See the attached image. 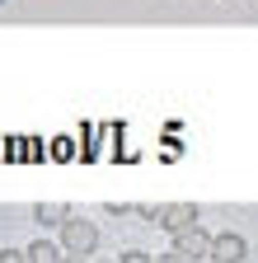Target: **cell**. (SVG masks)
Listing matches in <instances>:
<instances>
[{"label":"cell","instance_id":"cell-1","mask_svg":"<svg viewBox=\"0 0 258 263\" xmlns=\"http://www.w3.org/2000/svg\"><path fill=\"white\" fill-rule=\"evenodd\" d=\"M94 245H99V230H94L89 221H80V216L61 221V254L85 258V254H94Z\"/></svg>","mask_w":258,"mask_h":263},{"label":"cell","instance_id":"cell-2","mask_svg":"<svg viewBox=\"0 0 258 263\" xmlns=\"http://www.w3.org/2000/svg\"><path fill=\"white\" fill-rule=\"evenodd\" d=\"M244 254H249V245H244V235H235V230L216 235V240H211V249H207V258H211V263H244Z\"/></svg>","mask_w":258,"mask_h":263},{"label":"cell","instance_id":"cell-3","mask_svg":"<svg viewBox=\"0 0 258 263\" xmlns=\"http://www.w3.org/2000/svg\"><path fill=\"white\" fill-rule=\"evenodd\" d=\"M207 249H211V235L207 230H197V226H188V230H178L174 235V254H183V258H207Z\"/></svg>","mask_w":258,"mask_h":263},{"label":"cell","instance_id":"cell-4","mask_svg":"<svg viewBox=\"0 0 258 263\" xmlns=\"http://www.w3.org/2000/svg\"><path fill=\"white\" fill-rule=\"evenodd\" d=\"M160 226H165L169 235H178V230L197 226V212H192V207H183V202H174V207H165V212H160Z\"/></svg>","mask_w":258,"mask_h":263},{"label":"cell","instance_id":"cell-5","mask_svg":"<svg viewBox=\"0 0 258 263\" xmlns=\"http://www.w3.org/2000/svg\"><path fill=\"white\" fill-rule=\"evenodd\" d=\"M24 258L28 263H61L66 254H61V245H52V240H33V245L24 249Z\"/></svg>","mask_w":258,"mask_h":263},{"label":"cell","instance_id":"cell-6","mask_svg":"<svg viewBox=\"0 0 258 263\" xmlns=\"http://www.w3.org/2000/svg\"><path fill=\"white\" fill-rule=\"evenodd\" d=\"M33 216H38V226H61V221H71V207H61V202H43Z\"/></svg>","mask_w":258,"mask_h":263},{"label":"cell","instance_id":"cell-7","mask_svg":"<svg viewBox=\"0 0 258 263\" xmlns=\"http://www.w3.org/2000/svg\"><path fill=\"white\" fill-rule=\"evenodd\" d=\"M0 263H28V258H24L19 249H0Z\"/></svg>","mask_w":258,"mask_h":263},{"label":"cell","instance_id":"cell-8","mask_svg":"<svg viewBox=\"0 0 258 263\" xmlns=\"http://www.w3.org/2000/svg\"><path fill=\"white\" fill-rule=\"evenodd\" d=\"M117 263H150V258H146V254H141V249H132V254H122V258H117Z\"/></svg>","mask_w":258,"mask_h":263},{"label":"cell","instance_id":"cell-9","mask_svg":"<svg viewBox=\"0 0 258 263\" xmlns=\"http://www.w3.org/2000/svg\"><path fill=\"white\" fill-rule=\"evenodd\" d=\"M155 263H192V258H183V254H174V249H169L165 258H155Z\"/></svg>","mask_w":258,"mask_h":263},{"label":"cell","instance_id":"cell-10","mask_svg":"<svg viewBox=\"0 0 258 263\" xmlns=\"http://www.w3.org/2000/svg\"><path fill=\"white\" fill-rule=\"evenodd\" d=\"M61 263H85V258H75V254H66V258H61Z\"/></svg>","mask_w":258,"mask_h":263}]
</instances>
